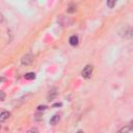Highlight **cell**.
Here are the masks:
<instances>
[{
    "label": "cell",
    "instance_id": "cell-6",
    "mask_svg": "<svg viewBox=\"0 0 133 133\" xmlns=\"http://www.w3.org/2000/svg\"><path fill=\"white\" fill-rule=\"evenodd\" d=\"M69 42H70V44H71L72 46H77V45H78V36H77V35H72V36L70 37Z\"/></svg>",
    "mask_w": 133,
    "mask_h": 133
},
{
    "label": "cell",
    "instance_id": "cell-10",
    "mask_svg": "<svg viewBox=\"0 0 133 133\" xmlns=\"http://www.w3.org/2000/svg\"><path fill=\"white\" fill-rule=\"evenodd\" d=\"M75 11H76V6H73V5L69 6L68 9H66V12H69V14H72V12H75Z\"/></svg>",
    "mask_w": 133,
    "mask_h": 133
},
{
    "label": "cell",
    "instance_id": "cell-13",
    "mask_svg": "<svg viewBox=\"0 0 133 133\" xmlns=\"http://www.w3.org/2000/svg\"><path fill=\"white\" fill-rule=\"evenodd\" d=\"M46 108H47V106H38V107H37V110L41 111V110H45Z\"/></svg>",
    "mask_w": 133,
    "mask_h": 133
},
{
    "label": "cell",
    "instance_id": "cell-4",
    "mask_svg": "<svg viewBox=\"0 0 133 133\" xmlns=\"http://www.w3.org/2000/svg\"><path fill=\"white\" fill-rule=\"evenodd\" d=\"M9 115H10V113H9L8 111H2V112H1V115H0V122H1V123L5 122V121L9 117Z\"/></svg>",
    "mask_w": 133,
    "mask_h": 133
},
{
    "label": "cell",
    "instance_id": "cell-11",
    "mask_svg": "<svg viewBox=\"0 0 133 133\" xmlns=\"http://www.w3.org/2000/svg\"><path fill=\"white\" fill-rule=\"evenodd\" d=\"M27 133H38V130H37L36 128H30V129L27 131Z\"/></svg>",
    "mask_w": 133,
    "mask_h": 133
},
{
    "label": "cell",
    "instance_id": "cell-5",
    "mask_svg": "<svg viewBox=\"0 0 133 133\" xmlns=\"http://www.w3.org/2000/svg\"><path fill=\"white\" fill-rule=\"evenodd\" d=\"M56 96H57V89H56V88H53V89H51V90L49 91V95H48V100L50 101V100L54 99Z\"/></svg>",
    "mask_w": 133,
    "mask_h": 133
},
{
    "label": "cell",
    "instance_id": "cell-7",
    "mask_svg": "<svg viewBox=\"0 0 133 133\" xmlns=\"http://www.w3.org/2000/svg\"><path fill=\"white\" fill-rule=\"evenodd\" d=\"M59 119H60V116H59L58 114H55V115H53L52 118L50 119V124L54 126V125H56V124L59 122Z\"/></svg>",
    "mask_w": 133,
    "mask_h": 133
},
{
    "label": "cell",
    "instance_id": "cell-15",
    "mask_svg": "<svg viewBox=\"0 0 133 133\" xmlns=\"http://www.w3.org/2000/svg\"><path fill=\"white\" fill-rule=\"evenodd\" d=\"M129 128H130V130H133V122H131V123H130Z\"/></svg>",
    "mask_w": 133,
    "mask_h": 133
},
{
    "label": "cell",
    "instance_id": "cell-14",
    "mask_svg": "<svg viewBox=\"0 0 133 133\" xmlns=\"http://www.w3.org/2000/svg\"><path fill=\"white\" fill-rule=\"evenodd\" d=\"M0 94H1V101H4V99H5V94H4L3 91H0Z\"/></svg>",
    "mask_w": 133,
    "mask_h": 133
},
{
    "label": "cell",
    "instance_id": "cell-9",
    "mask_svg": "<svg viewBox=\"0 0 133 133\" xmlns=\"http://www.w3.org/2000/svg\"><path fill=\"white\" fill-rule=\"evenodd\" d=\"M129 131H130V128H129V126H125V127H123V128H121L116 133H129Z\"/></svg>",
    "mask_w": 133,
    "mask_h": 133
},
{
    "label": "cell",
    "instance_id": "cell-8",
    "mask_svg": "<svg viewBox=\"0 0 133 133\" xmlns=\"http://www.w3.org/2000/svg\"><path fill=\"white\" fill-rule=\"evenodd\" d=\"M24 77H25L26 80H33L35 78V74L32 73V72H29V73H26Z\"/></svg>",
    "mask_w": 133,
    "mask_h": 133
},
{
    "label": "cell",
    "instance_id": "cell-1",
    "mask_svg": "<svg viewBox=\"0 0 133 133\" xmlns=\"http://www.w3.org/2000/svg\"><path fill=\"white\" fill-rule=\"evenodd\" d=\"M92 71H94V66H92V65H90V64H88V65H86V66L82 70L81 75H82V77H83V78L88 79V78H90V77H91Z\"/></svg>",
    "mask_w": 133,
    "mask_h": 133
},
{
    "label": "cell",
    "instance_id": "cell-3",
    "mask_svg": "<svg viewBox=\"0 0 133 133\" xmlns=\"http://www.w3.org/2000/svg\"><path fill=\"white\" fill-rule=\"evenodd\" d=\"M124 33H125V34H124L125 37H127V38H132V37H133V27L127 28Z\"/></svg>",
    "mask_w": 133,
    "mask_h": 133
},
{
    "label": "cell",
    "instance_id": "cell-12",
    "mask_svg": "<svg viewBox=\"0 0 133 133\" xmlns=\"http://www.w3.org/2000/svg\"><path fill=\"white\" fill-rule=\"evenodd\" d=\"M114 4H115V1H107V5H108L109 7H113Z\"/></svg>",
    "mask_w": 133,
    "mask_h": 133
},
{
    "label": "cell",
    "instance_id": "cell-2",
    "mask_svg": "<svg viewBox=\"0 0 133 133\" xmlns=\"http://www.w3.org/2000/svg\"><path fill=\"white\" fill-rule=\"evenodd\" d=\"M33 59H34V56H33L32 54H26V55H24V56L22 57L21 62H22V64H24V65H29V64L33 61Z\"/></svg>",
    "mask_w": 133,
    "mask_h": 133
},
{
    "label": "cell",
    "instance_id": "cell-16",
    "mask_svg": "<svg viewBox=\"0 0 133 133\" xmlns=\"http://www.w3.org/2000/svg\"><path fill=\"white\" fill-rule=\"evenodd\" d=\"M77 133H84L82 130H79V131H77Z\"/></svg>",
    "mask_w": 133,
    "mask_h": 133
}]
</instances>
